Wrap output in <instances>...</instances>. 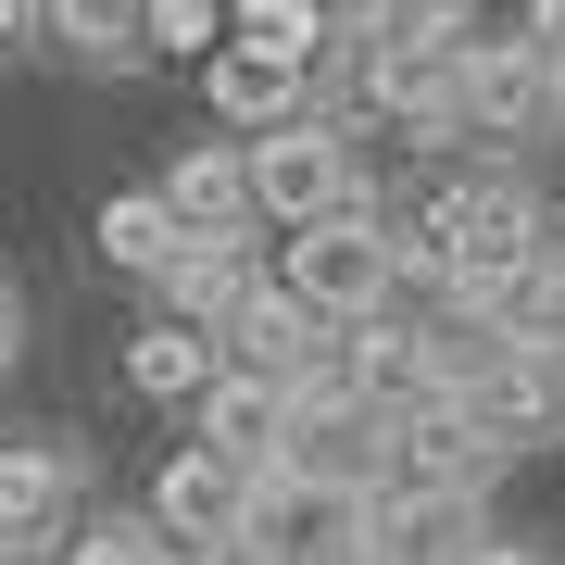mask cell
Masks as SVG:
<instances>
[{
	"instance_id": "cell-1",
	"label": "cell",
	"mask_w": 565,
	"mask_h": 565,
	"mask_svg": "<svg viewBox=\"0 0 565 565\" xmlns=\"http://www.w3.org/2000/svg\"><path fill=\"white\" fill-rule=\"evenodd\" d=\"M527 252H541V189L503 177V163H478V177H452L440 202H427V264H440V289H452V302L503 289Z\"/></svg>"
},
{
	"instance_id": "cell-2",
	"label": "cell",
	"mask_w": 565,
	"mask_h": 565,
	"mask_svg": "<svg viewBox=\"0 0 565 565\" xmlns=\"http://www.w3.org/2000/svg\"><path fill=\"white\" fill-rule=\"evenodd\" d=\"M277 289L315 327H377L390 302H403V239H390L377 214H327V226H302V239H277Z\"/></svg>"
},
{
	"instance_id": "cell-3",
	"label": "cell",
	"mask_w": 565,
	"mask_h": 565,
	"mask_svg": "<svg viewBox=\"0 0 565 565\" xmlns=\"http://www.w3.org/2000/svg\"><path fill=\"white\" fill-rule=\"evenodd\" d=\"M340 102H364L377 126H415V139L465 126V25H403V39H352V51H340Z\"/></svg>"
},
{
	"instance_id": "cell-4",
	"label": "cell",
	"mask_w": 565,
	"mask_h": 565,
	"mask_svg": "<svg viewBox=\"0 0 565 565\" xmlns=\"http://www.w3.org/2000/svg\"><path fill=\"white\" fill-rule=\"evenodd\" d=\"M252 214L264 226H327V214H364V163L340 139V114H302V126H277V139H252Z\"/></svg>"
},
{
	"instance_id": "cell-5",
	"label": "cell",
	"mask_w": 565,
	"mask_h": 565,
	"mask_svg": "<svg viewBox=\"0 0 565 565\" xmlns=\"http://www.w3.org/2000/svg\"><path fill=\"white\" fill-rule=\"evenodd\" d=\"M364 503H377V490H340V478L277 465V478L252 490V527H239V541H252L264 565H352V553H364Z\"/></svg>"
},
{
	"instance_id": "cell-6",
	"label": "cell",
	"mask_w": 565,
	"mask_h": 565,
	"mask_svg": "<svg viewBox=\"0 0 565 565\" xmlns=\"http://www.w3.org/2000/svg\"><path fill=\"white\" fill-rule=\"evenodd\" d=\"M465 126L478 139H553L565 126V76L527 39H465Z\"/></svg>"
},
{
	"instance_id": "cell-7",
	"label": "cell",
	"mask_w": 565,
	"mask_h": 565,
	"mask_svg": "<svg viewBox=\"0 0 565 565\" xmlns=\"http://www.w3.org/2000/svg\"><path fill=\"white\" fill-rule=\"evenodd\" d=\"M490 515L478 490H377L364 503V565H478Z\"/></svg>"
},
{
	"instance_id": "cell-8",
	"label": "cell",
	"mask_w": 565,
	"mask_h": 565,
	"mask_svg": "<svg viewBox=\"0 0 565 565\" xmlns=\"http://www.w3.org/2000/svg\"><path fill=\"white\" fill-rule=\"evenodd\" d=\"M151 527H163L177 553H214V541H239V527H252V478H239L226 452H202V440H189V452L151 478Z\"/></svg>"
},
{
	"instance_id": "cell-9",
	"label": "cell",
	"mask_w": 565,
	"mask_h": 565,
	"mask_svg": "<svg viewBox=\"0 0 565 565\" xmlns=\"http://www.w3.org/2000/svg\"><path fill=\"white\" fill-rule=\"evenodd\" d=\"M452 403L478 415L490 452H527V440H553V427H565V352H503L478 390H452Z\"/></svg>"
},
{
	"instance_id": "cell-10",
	"label": "cell",
	"mask_w": 565,
	"mask_h": 565,
	"mask_svg": "<svg viewBox=\"0 0 565 565\" xmlns=\"http://www.w3.org/2000/svg\"><path fill=\"white\" fill-rule=\"evenodd\" d=\"M289 427H302V390H264V377H214L202 390V452H226L252 490L289 465Z\"/></svg>"
},
{
	"instance_id": "cell-11",
	"label": "cell",
	"mask_w": 565,
	"mask_h": 565,
	"mask_svg": "<svg viewBox=\"0 0 565 565\" xmlns=\"http://www.w3.org/2000/svg\"><path fill=\"white\" fill-rule=\"evenodd\" d=\"M490 465H503V452L478 440V415H465L452 390H440V403H415L403 427H390V490H478Z\"/></svg>"
},
{
	"instance_id": "cell-12",
	"label": "cell",
	"mask_w": 565,
	"mask_h": 565,
	"mask_svg": "<svg viewBox=\"0 0 565 565\" xmlns=\"http://www.w3.org/2000/svg\"><path fill=\"white\" fill-rule=\"evenodd\" d=\"M202 102H214L226 139H277V126L315 114V76H302V63H264V51H214L202 63Z\"/></svg>"
},
{
	"instance_id": "cell-13",
	"label": "cell",
	"mask_w": 565,
	"mask_h": 565,
	"mask_svg": "<svg viewBox=\"0 0 565 565\" xmlns=\"http://www.w3.org/2000/svg\"><path fill=\"white\" fill-rule=\"evenodd\" d=\"M163 214L189 226V239H239L252 214V139H189L163 163Z\"/></svg>"
},
{
	"instance_id": "cell-14",
	"label": "cell",
	"mask_w": 565,
	"mask_h": 565,
	"mask_svg": "<svg viewBox=\"0 0 565 565\" xmlns=\"http://www.w3.org/2000/svg\"><path fill=\"white\" fill-rule=\"evenodd\" d=\"M315 340H327V327L302 315V302H289V289L277 277H264V302H239V315H226V377H264V390H302L315 377Z\"/></svg>"
},
{
	"instance_id": "cell-15",
	"label": "cell",
	"mask_w": 565,
	"mask_h": 565,
	"mask_svg": "<svg viewBox=\"0 0 565 565\" xmlns=\"http://www.w3.org/2000/svg\"><path fill=\"white\" fill-rule=\"evenodd\" d=\"M239 302H264L252 239H189V252H177V277H163V315L202 327V340H226V315H239Z\"/></svg>"
},
{
	"instance_id": "cell-16",
	"label": "cell",
	"mask_w": 565,
	"mask_h": 565,
	"mask_svg": "<svg viewBox=\"0 0 565 565\" xmlns=\"http://www.w3.org/2000/svg\"><path fill=\"white\" fill-rule=\"evenodd\" d=\"M63 503H76V452H51V440H0V553H25Z\"/></svg>"
},
{
	"instance_id": "cell-17",
	"label": "cell",
	"mask_w": 565,
	"mask_h": 565,
	"mask_svg": "<svg viewBox=\"0 0 565 565\" xmlns=\"http://www.w3.org/2000/svg\"><path fill=\"white\" fill-rule=\"evenodd\" d=\"M126 377H139V403H202V390L226 377V352L202 340V327H139V340H126Z\"/></svg>"
},
{
	"instance_id": "cell-18",
	"label": "cell",
	"mask_w": 565,
	"mask_h": 565,
	"mask_svg": "<svg viewBox=\"0 0 565 565\" xmlns=\"http://www.w3.org/2000/svg\"><path fill=\"white\" fill-rule=\"evenodd\" d=\"M177 252H189V226L163 214V189H114L102 202V264H126V277H177Z\"/></svg>"
},
{
	"instance_id": "cell-19",
	"label": "cell",
	"mask_w": 565,
	"mask_h": 565,
	"mask_svg": "<svg viewBox=\"0 0 565 565\" xmlns=\"http://www.w3.org/2000/svg\"><path fill=\"white\" fill-rule=\"evenodd\" d=\"M327 39H340L327 0H226V51H264V63H302V76H315Z\"/></svg>"
},
{
	"instance_id": "cell-20",
	"label": "cell",
	"mask_w": 565,
	"mask_h": 565,
	"mask_svg": "<svg viewBox=\"0 0 565 565\" xmlns=\"http://www.w3.org/2000/svg\"><path fill=\"white\" fill-rule=\"evenodd\" d=\"M39 39H63L76 63H139L151 51V0H39Z\"/></svg>"
},
{
	"instance_id": "cell-21",
	"label": "cell",
	"mask_w": 565,
	"mask_h": 565,
	"mask_svg": "<svg viewBox=\"0 0 565 565\" xmlns=\"http://www.w3.org/2000/svg\"><path fill=\"white\" fill-rule=\"evenodd\" d=\"M51 565H189V553L163 541L151 515H88V527H76V541H63Z\"/></svg>"
},
{
	"instance_id": "cell-22",
	"label": "cell",
	"mask_w": 565,
	"mask_h": 565,
	"mask_svg": "<svg viewBox=\"0 0 565 565\" xmlns=\"http://www.w3.org/2000/svg\"><path fill=\"white\" fill-rule=\"evenodd\" d=\"M151 51L214 63V51H226V0H151Z\"/></svg>"
},
{
	"instance_id": "cell-23",
	"label": "cell",
	"mask_w": 565,
	"mask_h": 565,
	"mask_svg": "<svg viewBox=\"0 0 565 565\" xmlns=\"http://www.w3.org/2000/svg\"><path fill=\"white\" fill-rule=\"evenodd\" d=\"M515 39H527V51H541L553 76H565V0H527V25H515Z\"/></svg>"
},
{
	"instance_id": "cell-24",
	"label": "cell",
	"mask_w": 565,
	"mask_h": 565,
	"mask_svg": "<svg viewBox=\"0 0 565 565\" xmlns=\"http://www.w3.org/2000/svg\"><path fill=\"white\" fill-rule=\"evenodd\" d=\"M39 39V0H0V51H25Z\"/></svg>"
},
{
	"instance_id": "cell-25",
	"label": "cell",
	"mask_w": 565,
	"mask_h": 565,
	"mask_svg": "<svg viewBox=\"0 0 565 565\" xmlns=\"http://www.w3.org/2000/svg\"><path fill=\"white\" fill-rule=\"evenodd\" d=\"M541 264L565 277V202H541Z\"/></svg>"
},
{
	"instance_id": "cell-26",
	"label": "cell",
	"mask_w": 565,
	"mask_h": 565,
	"mask_svg": "<svg viewBox=\"0 0 565 565\" xmlns=\"http://www.w3.org/2000/svg\"><path fill=\"white\" fill-rule=\"evenodd\" d=\"M189 565H264V553L252 541H214V553H189Z\"/></svg>"
},
{
	"instance_id": "cell-27",
	"label": "cell",
	"mask_w": 565,
	"mask_h": 565,
	"mask_svg": "<svg viewBox=\"0 0 565 565\" xmlns=\"http://www.w3.org/2000/svg\"><path fill=\"white\" fill-rule=\"evenodd\" d=\"M478 565H541V553H515V541H490V553H478Z\"/></svg>"
},
{
	"instance_id": "cell-28",
	"label": "cell",
	"mask_w": 565,
	"mask_h": 565,
	"mask_svg": "<svg viewBox=\"0 0 565 565\" xmlns=\"http://www.w3.org/2000/svg\"><path fill=\"white\" fill-rule=\"evenodd\" d=\"M0 352H13V289H0Z\"/></svg>"
},
{
	"instance_id": "cell-29",
	"label": "cell",
	"mask_w": 565,
	"mask_h": 565,
	"mask_svg": "<svg viewBox=\"0 0 565 565\" xmlns=\"http://www.w3.org/2000/svg\"><path fill=\"white\" fill-rule=\"evenodd\" d=\"M0 565H39V553H0Z\"/></svg>"
}]
</instances>
